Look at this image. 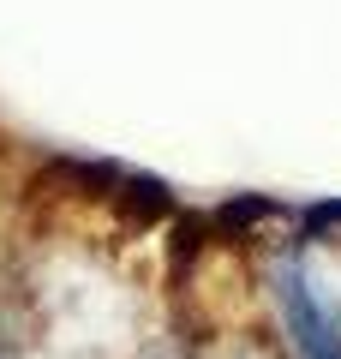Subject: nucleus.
Listing matches in <instances>:
<instances>
[{"mask_svg": "<svg viewBox=\"0 0 341 359\" xmlns=\"http://www.w3.org/2000/svg\"><path fill=\"white\" fill-rule=\"evenodd\" d=\"M276 282H281L288 323H293V335H300V353H305V359H341V318L329 311V299L317 294L312 269H305L300 257H288Z\"/></svg>", "mask_w": 341, "mask_h": 359, "instance_id": "f257e3e1", "label": "nucleus"}]
</instances>
